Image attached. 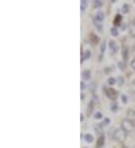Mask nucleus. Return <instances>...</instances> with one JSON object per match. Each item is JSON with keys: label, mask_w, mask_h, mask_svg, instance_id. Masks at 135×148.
I'll return each mask as SVG.
<instances>
[{"label": "nucleus", "mask_w": 135, "mask_h": 148, "mask_svg": "<svg viewBox=\"0 0 135 148\" xmlns=\"http://www.w3.org/2000/svg\"><path fill=\"white\" fill-rule=\"evenodd\" d=\"M121 129H123L126 134H130V132L134 131V123L130 121L129 118H124L123 121H121Z\"/></svg>", "instance_id": "1"}, {"label": "nucleus", "mask_w": 135, "mask_h": 148, "mask_svg": "<svg viewBox=\"0 0 135 148\" xmlns=\"http://www.w3.org/2000/svg\"><path fill=\"white\" fill-rule=\"evenodd\" d=\"M126 136H127V134L124 132L123 129H115V131L112 132V137H113V139H116V140H119V142H124Z\"/></svg>", "instance_id": "2"}, {"label": "nucleus", "mask_w": 135, "mask_h": 148, "mask_svg": "<svg viewBox=\"0 0 135 148\" xmlns=\"http://www.w3.org/2000/svg\"><path fill=\"white\" fill-rule=\"evenodd\" d=\"M104 93L107 95L110 99H116V98H118V91L113 90V88H110V87H104Z\"/></svg>", "instance_id": "3"}, {"label": "nucleus", "mask_w": 135, "mask_h": 148, "mask_svg": "<svg viewBox=\"0 0 135 148\" xmlns=\"http://www.w3.org/2000/svg\"><path fill=\"white\" fill-rule=\"evenodd\" d=\"M102 21H104V13L99 11L97 14H96V17H94V24H101Z\"/></svg>", "instance_id": "4"}, {"label": "nucleus", "mask_w": 135, "mask_h": 148, "mask_svg": "<svg viewBox=\"0 0 135 148\" xmlns=\"http://www.w3.org/2000/svg\"><path fill=\"white\" fill-rule=\"evenodd\" d=\"M121 22H123V16H121V14H116V16H115V21H113V24H115V27L121 25Z\"/></svg>", "instance_id": "5"}, {"label": "nucleus", "mask_w": 135, "mask_h": 148, "mask_svg": "<svg viewBox=\"0 0 135 148\" xmlns=\"http://www.w3.org/2000/svg\"><path fill=\"white\" fill-rule=\"evenodd\" d=\"M105 44H107V43H102V44H101V51H99V57H97V60H102V57H104V52H105Z\"/></svg>", "instance_id": "6"}, {"label": "nucleus", "mask_w": 135, "mask_h": 148, "mask_svg": "<svg viewBox=\"0 0 135 148\" xmlns=\"http://www.w3.org/2000/svg\"><path fill=\"white\" fill-rule=\"evenodd\" d=\"M127 118H129L130 121H135V110L129 109V110H127Z\"/></svg>", "instance_id": "7"}, {"label": "nucleus", "mask_w": 135, "mask_h": 148, "mask_svg": "<svg viewBox=\"0 0 135 148\" xmlns=\"http://www.w3.org/2000/svg\"><path fill=\"white\" fill-rule=\"evenodd\" d=\"M127 58H129V49L123 47V62H127Z\"/></svg>", "instance_id": "8"}, {"label": "nucleus", "mask_w": 135, "mask_h": 148, "mask_svg": "<svg viewBox=\"0 0 135 148\" xmlns=\"http://www.w3.org/2000/svg\"><path fill=\"white\" fill-rule=\"evenodd\" d=\"M104 142H105V137H104V134H101V136H99V139H97V148H102Z\"/></svg>", "instance_id": "9"}, {"label": "nucleus", "mask_w": 135, "mask_h": 148, "mask_svg": "<svg viewBox=\"0 0 135 148\" xmlns=\"http://www.w3.org/2000/svg\"><path fill=\"white\" fill-rule=\"evenodd\" d=\"M108 46H110V49H112V54H116V51H118V47H116V43H115V41H110V43H108Z\"/></svg>", "instance_id": "10"}, {"label": "nucleus", "mask_w": 135, "mask_h": 148, "mask_svg": "<svg viewBox=\"0 0 135 148\" xmlns=\"http://www.w3.org/2000/svg\"><path fill=\"white\" fill-rule=\"evenodd\" d=\"M83 139H85V140H87V142H88V143H91V142H94V137H93V136H91V134H85V136H83Z\"/></svg>", "instance_id": "11"}, {"label": "nucleus", "mask_w": 135, "mask_h": 148, "mask_svg": "<svg viewBox=\"0 0 135 148\" xmlns=\"http://www.w3.org/2000/svg\"><path fill=\"white\" fill-rule=\"evenodd\" d=\"M129 30H130V35H132V36L135 38V24H134V22L129 24Z\"/></svg>", "instance_id": "12"}, {"label": "nucleus", "mask_w": 135, "mask_h": 148, "mask_svg": "<svg viewBox=\"0 0 135 148\" xmlns=\"http://www.w3.org/2000/svg\"><path fill=\"white\" fill-rule=\"evenodd\" d=\"M90 40H91V43H93V44H96V43H97V41H99V38L96 36L94 33H91V35H90Z\"/></svg>", "instance_id": "13"}, {"label": "nucleus", "mask_w": 135, "mask_h": 148, "mask_svg": "<svg viewBox=\"0 0 135 148\" xmlns=\"http://www.w3.org/2000/svg\"><path fill=\"white\" fill-rule=\"evenodd\" d=\"M90 77H91V73L88 71V69H87V71H83V79H85V80H88Z\"/></svg>", "instance_id": "14"}, {"label": "nucleus", "mask_w": 135, "mask_h": 148, "mask_svg": "<svg viewBox=\"0 0 135 148\" xmlns=\"http://www.w3.org/2000/svg\"><path fill=\"white\" fill-rule=\"evenodd\" d=\"M90 55H91L90 51H85V52H83V57H82V62H83V60H87L88 57H90Z\"/></svg>", "instance_id": "15"}, {"label": "nucleus", "mask_w": 135, "mask_h": 148, "mask_svg": "<svg viewBox=\"0 0 135 148\" xmlns=\"http://www.w3.org/2000/svg\"><path fill=\"white\" fill-rule=\"evenodd\" d=\"M87 5H88L87 0H82V2H80V8H82V11H83V10L87 8Z\"/></svg>", "instance_id": "16"}, {"label": "nucleus", "mask_w": 135, "mask_h": 148, "mask_svg": "<svg viewBox=\"0 0 135 148\" xmlns=\"http://www.w3.org/2000/svg\"><path fill=\"white\" fill-rule=\"evenodd\" d=\"M93 5H94V8H101V6H102V2H101V0H96Z\"/></svg>", "instance_id": "17"}, {"label": "nucleus", "mask_w": 135, "mask_h": 148, "mask_svg": "<svg viewBox=\"0 0 135 148\" xmlns=\"http://www.w3.org/2000/svg\"><path fill=\"white\" fill-rule=\"evenodd\" d=\"M110 109H112L113 112H116V110H118V104H116V103H112V106H110Z\"/></svg>", "instance_id": "18"}, {"label": "nucleus", "mask_w": 135, "mask_h": 148, "mask_svg": "<svg viewBox=\"0 0 135 148\" xmlns=\"http://www.w3.org/2000/svg\"><path fill=\"white\" fill-rule=\"evenodd\" d=\"M112 35L113 36H118V27H113L112 29Z\"/></svg>", "instance_id": "19"}, {"label": "nucleus", "mask_w": 135, "mask_h": 148, "mask_svg": "<svg viewBox=\"0 0 135 148\" xmlns=\"http://www.w3.org/2000/svg\"><path fill=\"white\" fill-rule=\"evenodd\" d=\"M115 84H118V82H116V79L110 77V79H108V85H115Z\"/></svg>", "instance_id": "20"}, {"label": "nucleus", "mask_w": 135, "mask_h": 148, "mask_svg": "<svg viewBox=\"0 0 135 148\" xmlns=\"http://www.w3.org/2000/svg\"><path fill=\"white\" fill-rule=\"evenodd\" d=\"M110 125V118H104V121H102V126H108Z\"/></svg>", "instance_id": "21"}, {"label": "nucleus", "mask_w": 135, "mask_h": 148, "mask_svg": "<svg viewBox=\"0 0 135 148\" xmlns=\"http://www.w3.org/2000/svg\"><path fill=\"white\" fill-rule=\"evenodd\" d=\"M123 11H124V13L129 11V5H127V3H124V5H123Z\"/></svg>", "instance_id": "22"}, {"label": "nucleus", "mask_w": 135, "mask_h": 148, "mask_svg": "<svg viewBox=\"0 0 135 148\" xmlns=\"http://www.w3.org/2000/svg\"><path fill=\"white\" fill-rule=\"evenodd\" d=\"M116 82H118L119 85H123V84H124V77H118V79H116Z\"/></svg>", "instance_id": "23"}, {"label": "nucleus", "mask_w": 135, "mask_h": 148, "mask_svg": "<svg viewBox=\"0 0 135 148\" xmlns=\"http://www.w3.org/2000/svg\"><path fill=\"white\" fill-rule=\"evenodd\" d=\"M94 129H96V131H97L99 134H102V132H101V131H102V126H99V125H96V126H94Z\"/></svg>", "instance_id": "24"}, {"label": "nucleus", "mask_w": 135, "mask_h": 148, "mask_svg": "<svg viewBox=\"0 0 135 148\" xmlns=\"http://www.w3.org/2000/svg\"><path fill=\"white\" fill-rule=\"evenodd\" d=\"M94 118L101 120V118H102V114H101V112H96V114H94Z\"/></svg>", "instance_id": "25"}, {"label": "nucleus", "mask_w": 135, "mask_h": 148, "mask_svg": "<svg viewBox=\"0 0 135 148\" xmlns=\"http://www.w3.org/2000/svg\"><path fill=\"white\" fill-rule=\"evenodd\" d=\"M104 73L105 74H110V73H112V66H107V68L104 69Z\"/></svg>", "instance_id": "26"}, {"label": "nucleus", "mask_w": 135, "mask_h": 148, "mask_svg": "<svg viewBox=\"0 0 135 148\" xmlns=\"http://www.w3.org/2000/svg\"><path fill=\"white\" fill-rule=\"evenodd\" d=\"M119 68H121V69H124V68H126V62H121V63H119Z\"/></svg>", "instance_id": "27"}, {"label": "nucleus", "mask_w": 135, "mask_h": 148, "mask_svg": "<svg viewBox=\"0 0 135 148\" xmlns=\"http://www.w3.org/2000/svg\"><path fill=\"white\" fill-rule=\"evenodd\" d=\"M121 99H123V103H127V96H124V95L121 96Z\"/></svg>", "instance_id": "28"}, {"label": "nucleus", "mask_w": 135, "mask_h": 148, "mask_svg": "<svg viewBox=\"0 0 135 148\" xmlns=\"http://www.w3.org/2000/svg\"><path fill=\"white\" fill-rule=\"evenodd\" d=\"M132 69H135V58L132 60Z\"/></svg>", "instance_id": "29"}, {"label": "nucleus", "mask_w": 135, "mask_h": 148, "mask_svg": "<svg viewBox=\"0 0 135 148\" xmlns=\"http://www.w3.org/2000/svg\"><path fill=\"white\" fill-rule=\"evenodd\" d=\"M121 148H129V147H126V145H123V147H121Z\"/></svg>", "instance_id": "30"}, {"label": "nucleus", "mask_w": 135, "mask_h": 148, "mask_svg": "<svg viewBox=\"0 0 135 148\" xmlns=\"http://www.w3.org/2000/svg\"><path fill=\"white\" fill-rule=\"evenodd\" d=\"M134 47H135V38H134Z\"/></svg>", "instance_id": "31"}]
</instances>
